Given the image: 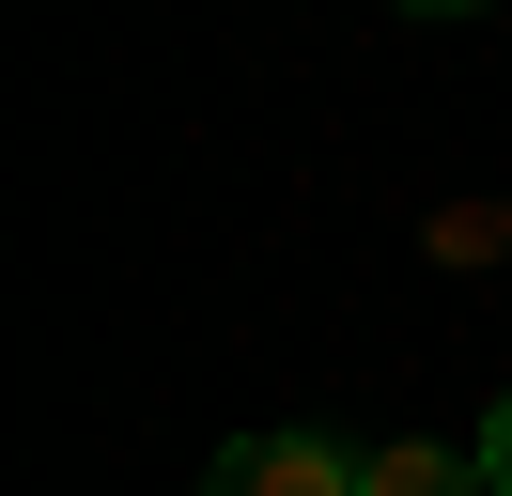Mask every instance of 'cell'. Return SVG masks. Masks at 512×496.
I'll return each mask as SVG.
<instances>
[{"instance_id":"obj_4","label":"cell","mask_w":512,"mask_h":496,"mask_svg":"<svg viewBox=\"0 0 512 496\" xmlns=\"http://www.w3.org/2000/svg\"><path fill=\"white\" fill-rule=\"evenodd\" d=\"M481 481L512 496V403H497V419H481Z\"/></svg>"},{"instance_id":"obj_2","label":"cell","mask_w":512,"mask_h":496,"mask_svg":"<svg viewBox=\"0 0 512 496\" xmlns=\"http://www.w3.org/2000/svg\"><path fill=\"white\" fill-rule=\"evenodd\" d=\"M357 496H497L481 481V450H435V434H404V450H373V481Z\"/></svg>"},{"instance_id":"obj_1","label":"cell","mask_w":512,"mask_h":496,"mask_svg":"<svg viewBox=\"0 0 512 496\" xmlns=\"http://www.w3.org/2000/svg\"><path fill=\"white\" fill-rule=\"evenodd\" d=\"M373 465H342L326 434H233L218 465H202V496H357Z\"/></svg>"},{"instance_id":"obj_3","label":"cell","mask_w":512,"mask_h":496,"mask_svg":"<svg viewBox=\"0 0 512 496\" xmlns=\"http://www.w3.org/2000/svg\"><path fill=\"white\" fill-rule=\"evenodd\" d=\"M497 248H512V202H450L435 217V264H497Z\"/></svg>"}]
</instances>
